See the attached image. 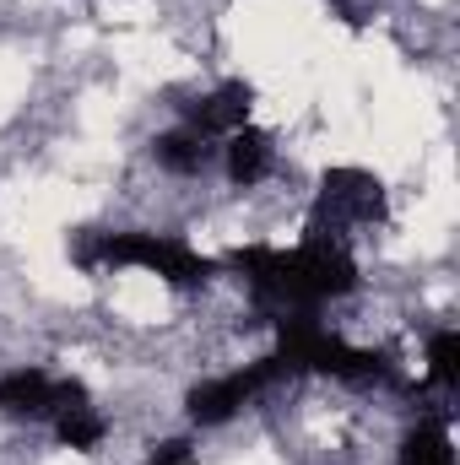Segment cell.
<instances>
[{
	"label": "cell",
	"mask_w": 460,
	"mask_h": 465,
	"mask_svg": "<svg viewBox=\"0 0 460 465\" xmlns=\"http://www.w3.org/2000/svg\"><path fill=\"white\" fill-rule=\"evenodd\" d=\"M152 157H157V168L174 173V179H201V173L217 163V146H212V135L179 124V130H163V135L152 141Z\"/></svg>",
	"instance_id": "8992f818"
},
{
	"label": "cell",
	"mask_w": 460,
	"mask_h": 465,
	"mask_svg": "<svg viewBox=\"0 0 460 465\" xmlns=\"http://www.w3.org/2000/svg\"><path fill=\"white\" fill-rule=\"evenodd\" d=\"M76 401H87L82 379H49L44 368L0 373V417H11V422H44L65 406H76Z\"/></svg>",
	"instance_id": "277c9868"
},
{
	"label": "cell",
	"mask_w": 460,
	"mask_h": 465,
	"mask_svg": "<svg viewBox=\"0 0 460 465\" xmlns=\"http://www.w3.org/2000/svg\"><path fill=\"white\" fill-rule=\"evenodd\" d=\"M423 379L434 384V390H455L460 384V331H434L428 336V368H423Z\"/></svg>",
	"instance_id": "30bf717a"
},
{
	"label": "cell",
	"mask_w": 460,
	"mask_h": 465,
	"mask_svg": "<svg viewBox=\"0 0 460 465\" xmlns=\"http://www.w3.org/2000/svg\"><path fill=\"white\" fill-rule=\"evenodd\" d=\"M271 163H276V141H271L265 130H255V124L233 130L228 146H223V168H228L233 190H255V184L271 173Z\"/></svg>",
	"instance_id": "52a82bcc"
},
{
	"label": "cell",
	"mask_w": 460,
	"mask_h": 465,
	"mask_svg": "<svg viewBox=\"0 0 460 465\" xmlns=\"http://www.w3.org/2000/svg\"><path fill=\"white\" fill-rule=\"evenodd\" d=\"M104 433H109V417H104L93 401H76V406L55 411V439H60V450H98Z\"/></svg>",
	"instance_id": "ba28073f"
},
{
	"label": "cell",
	"mask_w": 460,
	"mask_h": 465,
	"mask_svg": "<svg viewBox=\"0 0 460 465\" xmlns=\"http://www.w3.org/2000/svg\"><path fill=\"white\" fill-rule=\"evenodd\" d=\"M195 460V439H163V444H152V455L141 465H190Z\"/></svg>",
	"instance_id": "8fae6325"
},
{
	"label": "cell",
	"mask_w": 460,
	"mask_h": 465,
	"mask_svg": "<svg viewBox=\"0 0 460 465\" xmlns=\"http://www.w3.org/2000/svg\"><path fill=\"white\" fill-rule=\"evenodd\" d=\"M282 379H293L287 362H282L276 351H265V357L233 368V373H223V379H201V384H190V395H185V417H190L195 428H223V422H233V417L260 395V390H271V384H282Z\"/></svg>",
	"instance_id": "7a4b0ae2"
},
{
	"label": "cell",
	"mask_w": 460,
	"mask_h": 465,
	"mask_svg": "<svg viewBox=\"0 0 460 465\" xmlns=\"http://www.w3.org/2000/svg\"><path fill=\"white\" fill-rule=\"evenodd\" d=\"M395 465H455V444H450V428L445 422H417L401 450H395Z\"/></svg>",
	"instance_id": "9c48e42d"
},
{
	"label": "cell",
	"mask_w": 460,
	"mask_h": 465,
	"mask_svg": "<svg viewBox=\"0 0 460 465\" xmlns=\"http://www.w3.org/2000/svg\"><path fill=\"white\" fill-rule=\"evenodd\" d=\"M379 217H385V184L368 168H331L320 179L309 232L342 238V228H352V223H379Z\"/></svg>",
	"instance_id": "3957f363"
},
{
	"label": "cell",
	"mask_w": 460,
	"mask_h": 465,
	"mask_svg": "<svg viewBox=\"0 0 460 465\" xmlns=\"http://www.w3.org/2000/svg\"><path fill=\"white\" fill-rule=\"evenodd\" d=\"M71 260L82 271H152L168 287H206L217 276V260L190 249L179 232H104L87 228L71 238Z\"/></svg>",
	"instance_id": "6da1fadb"
},
{
	"label": "cell",
	"mask_w": 460,
	"mask_h": 465,
	"mask_svg": "<svg viewBox=\"0 0 460 465\" xmlns=\"http://www.w3.org/2000/svg\"><path fill=\"white\" fill-rule=\"evenodd\" d=\"M249 109H255V87L249 82H223L217 93L185 104V124L201 130V135H233L249 124Z\"/></svg>",
	"instance_id": "5b68a950"
}]
</instances>
